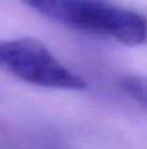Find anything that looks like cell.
<instances>
[{
    "instance_id": "6da1fadb",
    "label": "cell",
    "mask_w": 147,
    "mask_h": 149,
    "mask_svg": "<svg viewBox=\"0 0 147 149\" xmlns=\"http://www.w3.org/2000/svg\"><path fill=\"white\" fill-rule=\"evenodd\" d=\"M39 15L126 46L147 43V17L107 0H21Z\"/></svg>"
},
{
    "instance_id": "7a4b0ae2",
    "label": "cell",
    "mask_w": 147,
    "mask_h": 149,
    "mask_svg": "<svg viewBox=\"0 0 147 149\" xmlns=\"http://www.w3.org/2000/svg\"><path fill=\"white\" fill-rule=\"evenodd\" d=\"M0 70L36 86L63 90H83L87 84L68 70L43 42L31 37L0 41Z\"/></svg>"
},
{
    "instance_id": "3957f363",
    "label": "cell",
    "mask_w": 147,
    "mask_h": 149,
    "mask_svg": "<svg viewBox=\"0 0 147 149\" xmlns=\"http://www.w3.org/2000/svg\"><path fill=\"white\" fill-rule=\"evenodd\" d=\"M119 88L130 100L147 110V76L125 74L119 80Z\"/></svg>"
}]
</instances>
